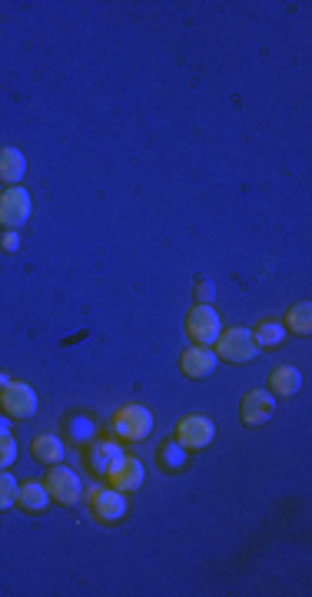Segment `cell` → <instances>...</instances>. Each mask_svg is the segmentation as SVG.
Instances as JSON below:
<instances>
[{
	"mask_svg": "<svg viewBox=\"0 0 312 597\" xmlns=\"http://www.w3.org/2000/svg\"><path fill=\"white\" fill-rule=\"evenodd\" d=\"M156 462H160V468H163V472L177 474V472H183V468H187L189 455H187V448H183V445L173 438V442L160 445V452H156Z\"/></svg>",
	"mask_w": 312,
	"mask_h": 597,
	"instance_id": "obj_16",
	"label": "cell"
},
{
	"mask_svg": "<svg viewBox=\"0 0 312 597\" xmlns=\"http://www.w3.org/2000/svg\"><path fill=\"white\" fill-rule=\"evenodd\" d=\"M0 432H11V425H7V418H0Z\"/></svg>",
	"mask_w": 312,
	"mask_h": 597,
	"instance_id": "obj_26",
	"label": "cell"
},
{
	"mask_svg": "<svg viewBox=\"0 0 312 597\" xmlns=\"http://www.w3.org/2000/svg\"><path fill=\"white\" fill-rule=\"evenodd\" d=\"M114 432L120 435L124 442H143L146 435L153 432V415L140 402L120 405L114 415Z\"/></svg>",
	"mask_w": 312,
	"mask_h": 597,
	"instance_id": "obj_1",
	"label": "cell"
},
{
	"mask_svg": "<svg viewBox=\"0 0 312 597\" xmlns=\"http://www.w3.org/2000/svg\"><path fill=\"white\" fill-rule=\"evenodd\" d=\"M0 405L11 418H33L37 415V391L27 381H11L0 391Z\"/></svg>",
	"mask_w": 312,
	"mask_h": 597,
	"instance_id": "obj_8",
	"label": "cell"
},
{
	"mask_svg": "<svg viewBox=\"0 0 312 597\" xmlns=\"http://www.w3.org/2000/svg\"><path fill=\"white\" fill-rule=\"evenodd\" d=\"M272 412H276V399H272L270 391H250L246 399H243L240 405V415H243V422L246 425H262V422H270Z\"/></svg>",
	"mask_w": 312,
	"mask_h": 597,
	"instance_id": "obj_11",
	"label": "cell"
},
{
	"mask_svg": "<svg viewBox=\"0 0 312 597\" xmlns=\"http://www.w3.org/2000/svg\"><path fill=\"white\" fill-rule=\"evenodd\" d=\"M17 462V442L11 432H0V472H7Z\"/></svg>",
	"mask_w": 312,
	"mask_h": 597,
	"instance_id": "obj_22",
	"label": "cell"
},
{
	"mask_svg": "<svg viewBox=\"0 0 312 597\" xmlns=\"http://www.w3.org/2000/svg\"><path fill=\"white\" fill-rule=\"evenodd\" d=\"M17 488H21V482L11 472H0V511L17 505Z\"/></svg>",
	"mask_w": 312,
	"mask_h": 597,
	"instance_id": "obj_21",
	"label": "cell"
},
{
	"mask_svg": "<svg viewBox=\"0 0 312 597\" xmlns=\"http://www.w3.org/2000/svg\"><path fill=\"white\" fill-rule=\"evenodd\" d=\"M216 352L209 349V345H189L183 352V359H179V372L187 375V379H206L209 372L216 369Z\"/></svg>",
	"mask_w": 312,
	"mask_h": 597,
	"instance_id": "obj_10",
	"label": "cell"
},
{
	"mask_svg": "<svg viewBox=\"0 0 312 597\" xmlns=\"http://www.w3.org/2000/svg\"><path fill=\"white\" fill-rule=\"evenodd\" d=\"M63 428H67V435H70V442H77V445L96 442V425H94V418H90V415H80V412L67 415Z\"/></svg>",
	"mask_w": 312,
	"mask_h": 597,
	"instance_id": "obj_17",
	"label": "cell"
},
{
	"mask_svg": "<svg viewBox=\"0 0 312 597\" xmlns=\"http://www.w3.org/2000/svg\"><path fill=\"white\" fill-rule=\"evenodd\" d=\"M0 246H4V253H17V246H21V236H17L14 229H7V233H4V239H0Z\"/></svg>",
	"mask_w": 312,
	"mask_h": 597,
	"instance_id": "obj_24",
	"label": "cell"
},
{
	"mask_svg": "<svg viewBox=\"0 0 312 597\" xmlns=\"http://www.w3.org/2000/svg\"><path fill=\"white\" fill-rule=\"evenodd\" d=\"M213 438H216V425L209 422L206 415H187V418L177 422V442L183 445L187 452L206 448V445H213Z\"/></svg>",
	"mask_w": 312,
	"mask_h": 597,
	"instance_id": "obj_7",
	"label": "cell"
},
{
	"mask_svg": "<svg viewBox=\"0 0 312 597\" xmlns=\"http://www.w3.org/2000/svg\"><path fill=\"white\" fill-rule=\"evenodd\" d=\"M260 355V345L252 339L250 329H223L216 339V359L233 362V365H246Z\"/></svg>",
	"mask_w": 312,
	"mask_h": 597,
	"instance_id": "obj_2",
	"label": "cell"
},
{
	"mask_svg": "<svg viewBox=\"0 0 312 597\" xmlns=\"http://www.w3.org/2000/svg\"><path fill=\"white\" fill-rule=\"evenodd\" d=\"M187 332L197 345H216L219 332H223V319L213 306H193L187 316Z\"/></svg>",
	"mask_w": 312,
	"mask_h": 597,
	"instance_id": "obj_5",
	"label": "cell"
},
{
	"mask_svg": "<svg viewBox=\"0 0 312 597\" xmlns=\"http://www.w3.org/2000/svg\"><path fill=\"white\" fill-rule=\"evenodd\" d=\"M252 339H256L260 349H272V345H280V342L286 339V329H282V322L262 319L260 326H256V332H252Z\"/></svg>",
	"mask_w": 312,
	"mask_h": 597,
	"instance_id": "obj_20",
	"label": "cell"
},
{
	"mask_svg": "<svg viewBox=\"0 0 312 597\" xmlns=\"http://www.w3.org/2000/svg\"><path fill=\"white\" fill-rule=\"evenodd\" d=\"M124 458V448L116 442H110V438H100V442H94V448H90V455H87V462H90V472L100 474V478H106V474L114 472V464Z\"/></svg>",
	"mask_w": 312,
	"mask_h": 597,
	"instance_id": "obj_12",
	"label": "cell"
},
{
	"mask_svg": "<svg viewBox=\"0 0 312 597\" xmlns=\"http://www.w3.org/2000/svg\"><path fill=\"white\" fill-rule=\"evenodd\" d=\"M270 385H272V395L292 399V395L302 389V375H299V369H292V365H280V369L272 372Z\"/></svg>",
	"mask_w": 312,
	"mask_h": 597,
	"instance_id": "obj_15",
	"label": "cell"
},
{
	"mask_svg": "<svg viewBox=\"0 0 312 597\" xmlns=\"http://www.w3.org/2000/svg\"><path fill=\"white\" fill-rule=\"evenodd\" d=\"M33 213L31 193L21 186H11L7 193H0V226L4 229H21Z\"/></svg>",
	"mask_w": 312,
	"mask_h": 597,
	"instance_id": "obj_6",
	"label": "cell"
},
{
	"mask_svg": "<svg viewBox=\"0 0 312 597\" xmlns=\"http://www.w3.org/2000/svg\"><path fill=\"white\" fill-rule=\"evenodd\" d=\"M33 458L41 464H60L63 442L57 435H37V438H33Z\"/></svg>",
	"mask_w": 312,
	"mask_h": 597,
	"instance_id": "obj_18",
	"label": "cell"
},
{
	"mask_svg": "<svg viewBox=\"0 0 312 597\" xmlns=\"http://www.w3.org/2000/svg\"><path fill=\"white\" fill-rule=\"evenodd\" d=\"M47 505H50V491L43 482H23L17 488V508L23 515H43Z\"/></svg>",
	"mask_w": 312,
	"mask_h": 597,
	"instance_id": "obj_13",
	"label": "cell"
},
{
	"mask_svg": "<svg viewBox=\"0 0 312 597\" xmlns=\"http://www.w3.org/2000/svg\"><path fill=\"white\" fill-rule=\"evenodd\" d=\"M146 472H143V464H140V458H133V455H124L120 462L114 464V472L106 474V482L114 484L116 491H136L140 484H143Z\"/></svg>",
	"mask_w": 312,
	"mask_h": 597,
	"instance_id": "obj_9",
	"label": "cell"
},
{
	"mask_svg": "<svg viewBox=\"0 0 312 597\" xmlns=\"http://www.w3.org/2000/svg\"><path fill=\"white\" fill-rule=\"evenodd\" d=\"M7 385H11V375H4V372H0V391L7 389Z\"/></svg>",
	"mask_w": 312,
	"mask_h": 597,
	"instance_id": "obj_25",
	"label": "cell"
},
{
	"mask_svg": "<svg viewBox=\"0 0 312 597\" xmlns=\"http://www.w3.org/2000/svg\"><path fill=\"white\" fill-rule=\"evenodd\" d=\"M197 298H199V306H209V302L216 298V286H213L209 279H199L197 282Z\"/></svg>",
	"mask_w": 312,
	"mask_h": 597,
	"instance_id": "obj_23",
	"label": "cell"
},
{
	"mask_svg": "<svg viewBox=\"0 0 312 597\" xmlns=\"http://www.w3.org/2000/svg\"><path fill=\"white\" fill-rule=\"evenodd\" d=\"M43 484H47V491H50V498L57 501V505L70 508L84 498V482L77 478V472L63 468V464H50V472H47Z\"/></svg>",
	"mask_w": 312,
	"mask_h": 597,
	"instance_id": "obj_3",
	"label": "cell"
},
{
	"mask_svg": "<svg viewBox=\"0 0 312 597\" xmlns=\"http://www.w3.org/2000/svg\"><path fill=\"white\" fill-rule=\"evenodd\" d=\"M87 494V501H90V511L100 525H116V521H124L126 515V498L124 491H116V488H90Z\"/></svg>",
	"mask_w": 312,
	"mask_h": 597,
	"instance_id": "obj_4",
	"label": "cell"
},
{
	"mask_svg": "<svg viewBox=\"0 0 312 597\" xmlns=\"http://www.w3.org/2000/svg\"><path fill=\"white\" fill-rule=\"evenodd\" d=\"M27 173V160L17 146H0V183L17 186Z\"/></svg>",
	"mask_w": 312,
	"mask_h": 597,
	"instance_id": "obj_14",
	"label": "cell"
},
{
	"mask_svg": "<svg viewBox=\"0 0 312 597\" xmlns=\"http://www.w3.org/2000/svg\"><path fill=\"white\" fill-rule=\"evenodd\" d=\"M282 329L292 332V335H309L312 332V306L309 302H299V306H292L286 312V322H282Z\"/></svg>",
	"mask_w": 312,
	"mask_h": 597,
	"instance_id": "obj_19",
	"label": "cell"
}]
</instances>
